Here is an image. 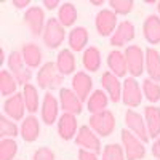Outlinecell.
<instances>
[{
  "mask_svg": "<svg viewBox=\"0 0 160 160\" xmlns=\"http://www.w3.org/2000/svg\"><path fill=\"white\" fill-rule=\"evenodd\" d=\"M144 122H146V127H148L149 138L157 139L160 136V108L148 106L144 109Z\"/></svg>",
  "mask_w": 160,
  "mask_h": 160,
  "instance_id": "cell-21",
  "label": "cell"
},
{
  "mask_svg": "<svg viewBox=\"0 0 160 160\" xmlns=\"http://www.w3.org/2000/svg\"><path fill=\"white\" fill-rule=\"evenodd\" d=\"M101 85L104 91L108 93L109 101L120 102V99H122V83H120L118 77H115L111 71H106L101 75Z\"/></svg>",
  "mask_w": 160,
  "mask_h": 160,
  "instance_id": "cell-15",
  "label": "cell"
},
{
  "mask_svg": "<svg viewBox=\"0 0 160 160\" xmlns=\"http://www.w3.org/2000/svg\"><path fill=\"white\" fill-rule=\"evenodd\" d=\"M0 61H5V55H3V50H0Z\"/></svg>",
  "mask_w": 160,
  "mask_h": 160,
  "instance_id": "cell-44",
  "label": "cell"
},
{
  "mask_svg": "<svg viewBox=\"0 0 160 160\" xmlns=\"http://www.w3.org/2000/svg\"><path fill=\"white\" fill-rule=\"evenodd\" d=\"M136 35V31H135V24H133L131 21H122L118 26L115 32L111 35L109 42L112 47L118 48V47H123L127 43H130L133 38H135Z\"/></svg>",
  "mask_w": 160,
  "mask_h": 160,
  "instance_id": "cell-13",
  "label": "cell"
},
{
  "mask_svg": "<svg viewBox=\"0 0 160 160\" xmlns=\"http://www.w3.org/2000/svg\"><path fill=\"white\" fill-rule=\"evenodd\" d=\"M59 106L64 112L78 115L83 111V102L78 99V96L71 88H61L59 90Z\"/></svg>",
  "mask_w": 160,
  "mask_h": 160,
  "instance_id": "cell-14",
  "label": "cell"
},
{
  "mask_svg": "<svg viewBox=\"0 0 160 160\" xmlns=\"http://www.w3.org/2000/svg\"><path fill=\"white\" fill-rule=\"evenodd\" d=\"M82 64L85 71L88 72H96L101 68V51L96 47H88L83 51V56H82Z\"/></svg>",
  "mask_w": 160,
  "mask_h": 160,
  "instance_id": "cell-27",
  "label": "cell"
},
{
  "mask_svg": "<svg viewBox=\"0 0 160 160\" xmlns=\"http://www.w3.org/2000/svg\"><path fill=\"white\" fill-rule=\"evenodd\" d=\"M22 96H24V102H26V109L28 112L35 114L37 111H40V99H38V91L32 83H28L22 90Z\"/></svg>",
  "mask_w": 160,
  "mask_h": 160,
  "instance_id": "cell-29",
  "label": "cell"
},
{
  "mask_svg": "<svg viewBox=\"0 0 160 160\" xmlns=\"http://www.w3.org/2000/svg\"><path fill=\"white\" fill-rule=\"evenodd\" d=\"M21 133V130L18 128V125L15 122H11V120L3 114L0 115V136L3 138H15Z\"/></svg>",
  "mask_w": 160,
  "mask_h": 160,
  "instance_id": "cell-33",
  "label": "cell"
},
{
  "mask_svg": "<svg viewBox=\"0 0 160 160\" xmlns=\"http://www.w3.org/2000/svg\"><path fill=\"white\" fill-rule=\"evenodd\" d=\"M78 131V125H77V118L74 114H68L64 112L62 115H59L58 118V135L61 139L64 141H71L72 138H75Z\"/></svg>",
  "mask_w": 160,
  "mask_h": 160,
  "instance_id": "cell-17",
  "label": "cell"
},
{
  "mask_svg": "<svg viewBox=\"0 0 160 160\" xmlns=\"http://www.w3.org/2000/svg\"><path fill=\"white\" fill-rule=\"evenodd\" d=\"M144 69L148 72L149 78L154 82H160V53L155 48H148L144 51Z\"/></svg>",
  "mask_w": 160,
  "mask_h": 160,
  "instance_id": "cell-20",
  "label": "cell"
},
{
  "mask_svg": "<svg viewBox=\"0 0 160 160\" xmlns=\"http://www.w3.org/2000/svg\"><path fill=\"white\" fill-rule=\"evenodd\" d=\"M69 42V50L78 53V51H85V47L88 43V31L83 26H78V28H74L68 37Z\"/></svg>",
  "mask_w": 160,
  "mask_h": 160,
  "instance_id": "cell-24",
  "label": "cell"
},
{
  "mask_svg": "<svg viewBox=\"0 0 160 160\" xmlns=\"http://www.w3.org/2000/svg\"><path fill=\"white\" fill-rule=\"evenodd\" d=\"M75 56H74V51L69 50V48H64L58 53L56 56V68H58V72L61 75H71L75 72Z\"/></svg>",
  "mask_w": 160,
  "mask_h": 160,
  "instance_id": "cell-23",
  "label": "cell"
},
{
  "mask_svg": "<svg viewBox=\"0 0 160 160\" xmlns=\"http://www.w3.org/2000/svg\"><path fill=\"white\" fill-rule=\"evenodd\" d=\"M142 90L141 85L136 82L135 77H128L123 82V88H122V102L127 108L135 109L142 102Z\"/></svg>",
  "mask_w": 160,
  "mask_h": 160,
  "instance_id": "cell-5",
  "label": "cell"
},
{
  "mask_svg": "<svg viewBox=\"0 0 160 160\" xmlns=\"http://www.w3.org/2000/svg\"><path fill=\"white\" fill-rule=\"evenodd\" d=\"M19 130H21V138L26 142H34L40 135V123L34 115H29L22 120Z\"/></svg>",
  "mask_w": 160,
  "mask_h": 160,
  "instance_id": "cell-25",
  "label": "cell"
},
{
  "mask_svg": "<svg viewBox=\"0 0 160 160\" xmlns=\"http://www.w3.org/2000/svg\"><path fill=\"white\" fill-rule=\"evenodd\" d=\"M108 66L109 71L115 75V77H125L128 74V66H127V58L125 53H122L120 50H112L108 56Z\"/></svg>",
  "mask_w": 160,
  "mask_h": 160,
  "instance_id": "cell-22",
  "label": "cell"
},
{
  "mask_svg": "<svg viewBox=\"0 0 160 160\" xmlns=\"http://www.w3.org/2000/svg\"><path fill=\"white\" fill-rule=\"evenodd\" d=\"M120 136H122V144H123L127 160H142L146 157L144 142L138 136H135L128 130H122L120 131Z\"/></svg>",
  "mask_w": 160,
  "mask_h": 160,
  "instance_id": "cell-4",
  "label": "cell"
},
{
  "mask_svg": "<svg viewBox=\"0 0 160 160\" xmlns=\"http://www.w3.org/2000/svg\"><path fill=\"white\" fill-rule=\"evenodd\" d=\"M64 75L58 72L56 62H45L37 72V85L42 90H61Z\"/></svg>",
  "mask_w": 160,
  "mask_h": 160,
  "instance_id": "cell-1",
  "label": "cell"
},
{
  "mask_svg": "<svg viewBox=\"0 0 160 160\" xmlns=\"http://www.w3.org/2000/svg\"><path fill=\"white\" fill-rule=\"evenodd\" d=\"M142 35L151 45L160 43V16L149 15L142 22Z\"/></svg>",
  "mask_w": 160,
  "mask_h": 160,
  "instance_id": "cell-18",
  "label": "cell"
},
{
  "mask_svg": "<svg viewBox=\"0 0 160 160\" xmlns=\"http://www.w3.org/2000/svg\"><path fill=\"white\" fill-rule=\"evenodd\" d=\"M15 78H16V83L18 85L26 87V85L31 82V69L29 68H24L22 71H19V72L15 74Z\"/></svg>",
  "mask_w": 160,
  "mask_h": 160,
  "instance_id": "cell-38",
  "label": "cell"
},
{
  "mask_svg": "<svg viewBox=\"0 0 160 160\" xmlns=\"http://www.w3.org/2000/svg\"><path fill=\"white\" fill-rule=\"evenodd\" d=\"M18 154V142L13 138H3L0 141V160H13Z\"/></svg>",
  "mask_w": 160,
  "mask_h": 160,
  "instance_id": "cell-31",
  "label": "cell"
},
{
  "mask_svg": "<svg viewBox=\"0 0 160 160\" xmlns=\"http://www.w3.org/2000/svg\"><path fill=\"white\" fill-rule=\"evenodd\" d=\"M21 55L24 58V64L29 69H37L42 68V48L35 43H24L21 48Z\"/></svg>",
  "mask_w": 160,
  "mask_h": 160,
  "instance_id": "cell-19",
  "label": "cell"
},
{
  "mask_svg": "<svg viewBox=\"0 0 160 160\" xmlns=\"http://www.w3.org/2000/svg\"><path fill=\"white\" fill-rule=\"evenodd\" d=\"M104 2L102 0H91V5H95V7H101Z\"/></svg>",
  "mask_w": 160,
  "mask_h": 160,
  "instance_id": "cell-43",
  "label": "cell"
},
{
  "mask_svg": "<svg viewBox=\"0 0 160 160\" xmlns=\"http://www.w3.org/2000/svg\"><path fill=\"white\" fill-rule=\"evenodd\" d=\"M109 104V96L104 90H95L90 95L88 101H87V109L91 112V114H98V112H102L106 111Z\"/></svg>",
  "mask_w": 160,
  "mask_h": 160,
  "instance_id": "cell-26",
  "label": "cell"
},
{
  "mask_svg": "<svg viewBox=\"0 0 160 160\" xmlns=\"http://www.w3.org/2000/svg\"><path fill=\"white\" fill-rule=\"evenodd\" d=\"M72 91L78 96V99L82 102L88 101L90 95L93 93V78L83 71L75 72L72 77Z\"/></svg>",
  "mask_w": 160,
  "mask_h": 160,
  "instance_id": "cell-11",
  "label": "cell"
},
{
  "mask_svg": "<svg viewBox=\"0 0 160 160\" xmlns=\"http://www.w3.org/2000/svg\"><path fill=\"white\" fill-rule=\"evenodd\" d=\"M115 117L111 111H102V112H98V114H91L90 120H88V127L96 133L98 136H111L114 130H115Z\"/></svg>",
  "mask_w": 160,
  "mask_h": 160,
  "instance_id": "cell-2",
  "label": "cell"
},
{
  "mask_svg": "<svg viewBox=\"0 0 160 160\" xmlns=\"http://www.w3.org/2000/svg\"><path fill=\"white\" fill-rule=\"evenodd\" d=\"M13 5L16 8H24L29 5V0H13Z\"/></svg>",
  "mask_w": 160,
  "mask_h": 160,
  "instance_id": "cell-42",
  "label": "cell"
},
{
  "mask_svg": "<svg viewBox=\"0 0 160 160\" xmlns=\"http://www.w3.org/2000/svg\"><path fill=\"white\" fill-rule=\"evenodd\" d=\"M7 66L13 75L19 71H22L24 69V58L21 55V51H11L8 56V61H7Z\"/></svg>",
  "mask_w": 160,
  "mask_h": 160,
  "instance_id": "cell-36",
  "label": "cell"
},
{
  "mask_svg": "<svg viewBox=\"0 0 160 160\" xmlns=\"http://www.w3.org/2000/svg\"><path fill=\"white\" fill-rule=\"evenodd\" d=\"M117 26H118L117 15L112 10L104 8V10H101L98 13L96 18H95V28H96V31H98V34L101 37H111L115 32Z\"/></svg>",
  "mask_w": 160,
  "mask_h": 160,
  "instance_id": "cell-8",
  "label": "cell"
},
{
  "mask_svg": "<svg viewBox=\"0 0 160 160\" xmlns=\"http://www.w3.org/2000/svg\"><path fill=\"white\" fill-rule=\"evenodd\" d=\"M43 7H45L47 10H55L56 7H59V0H45Z\"/></svg>",
  "mask_w": 160,
  "mask_h": 160,
  "instance_id": "cell-41",
  "label": "cell"
},
{
  "mask_svg": "<svg viewBox=\"0 0 160 160\" xmlns=\"http://www.w3.org/2000/svg\"><path fill=\"white\" fill-rule=\"evenodd\" d=\"M75 144L78 146L80 149H87V151H93V152H102L101 151V141H99V136L93 131L88 125H83L80 127L77 135H75Z\"/></svg>",
  "mask_w": 160,
  "mask_h": 160,
  "instance_id": "cell-7",
  "label": "cell"
},
{
  "mask_svg": "<svg viewBox=\"0 0 160 160\" xmlns=\"http://www.w3.org/2000/svg\"><path fill=\"white\" fill-rule=\"evenodd\" d=\"M26 111L28 109H26V102H24L22 93H16V95L7 98L5 102H3L5 115L8 118H11V120H16V122H19V120L24 118V112Z\"/></svg>",
  "mask_w": 160,
  "mask_h": 160,
  "instance_id": "cell-12",
  "label": "cell"
},
{
  "mask_svg": "<svg viewBox=\"0 0 160 160\" xmlns=\"http://www.w3.org/2000/svg\"><path fill=\"white\" fill-rule=\"evenodd\" d=\"M125 123H127V130L131 131L135 136H138L142 142L149 141V133H148V127H146L144 117L141 114H138L136 111L128 109L125 114Z\"/></svg>",
  "mask_w": 160,
  "mask_h": 160,
  "instance_id": "cell-9",
  "label": "cell"
},
{
  "mask_svg": "<svg viewBox=\"0 0 160 160\" xmlns=\"http://www.w3.org/2000/svg\"><path fill=\"white\" fill-rule=\"evenodd\" d=\"M59 108L61 106H58V99L55 98V95L47 91L42 101V108H40V114H42V120L45 122V125H53L58 120Z\"/></svg>",
  "mask_w": 160,
  "mask_h": 160,
  "instance_id": "cell-16",
  "label": "cell"
},
{
  "mask_svg": "<svg viewBox=\"0 0 160 160\" xmlns=\"http://www.w3.org/2000/svg\"><path fill=\"white\" fill-rule=\"evenodd\" d=\"M16 88H18V83H16L15 75L7 69L0 71V95L10 98L13 95H16Z\"/></svg>",
  "mask_w": 160,
  "mask_h": 160,
  "instance_id": "cell-28",
  "label": "cell"
},
{
  "mask_svg": "<svg viewBox=\"0 0 160 160\" xmlns=\"http://www.w3.org/2000/svg\"><path fill=\"white\" fill-rule=\"evenodd\" d=\"M101 160H127L125 158V151L122 149V146L114 142L104 146V149L101 152Z\"/></svg>",
  "mask_w": 160,
  "mask_h": 160,
  "instance_id": "cell-34",
  "label": "cell"
},
{
  "mask_svg": "<svg viewBox=\"0 0 160 160\" xmlns=\"http://www.w3.org/2000/svg\"><path fill=\"white\" fill-rule=\"evenodd\" d=\"M125 58H127V66H128V72L131 77H139L144 72V51L139 45H128L125 50Z\"/></svg>",
  "mask_w": 160,
  "mask_h": 160,
  "instance_id": "cell-6",
  "label": "cell"
},
{
  "mask_svg": "<svg viewBox=\"0 0 160 160\" xmlns=\"http://www.w3.org/2000/svg\"><path fill=\"white\" fill-rule=\"evenodd\" d=\"M32 160H56V155L50 148H38L34 152Z\"/></svg>",
  "mask_w": 160,
  "mask_h": 160,
  "instance_id": "cell-37",
  "label": "cell"
},
{
  "mask_svg": "<svg viewBox=\"0 0 160 160\" xmlns=\"http://www.w3.org/2000/svg\"><path fill=\"white\" fill-rule=\"evenodd\" d=\"M24 22L29 28L31 34L38 37L45 31V11L42 7H31L24 13Z\"/></svg>",
  "mask_w": 160,
  "mask_h": 160,
  "instance_id": "cell-10",
  "label": "cell"
},
{
  "mask_svg": "<svg viewBox=\"0 0 160 160\" xmlns=\"http://www.w3.org/2000/svg\"><path fill=\"white\" fill-rule=\"evenodd\" d=\"M141 90H142L144 98H148V101H151V102L160 101V83L158 82H154L151 78H146L141 85Z\"/></svg>",
  "mask_w": 160,
  "mask_h": 160,
  "instance_id": "cell-32",
  "label": "cell"
},
{
  "mask_svg": "<svg viewBox=\"0 0 160 160\" xmlns=\"http://www.w3.org/2000/svg\"><path fill=\"white\" fill-rule=\"evenodd\" d=\"M157 10H158V13H160V2H157Z\"/></svg>",
  "mask_w": 160,
  "mask_h": 160,
  "instance_id": "cell-45",
  "label": "cell"
},
{
  "mask_svg": "<svg viewBox=\"0 0 160 160\" xmlns=\"http://www.w3.org/2000/svg\"><path fill=\"white\" fill-rule=\"evenodd\" d=\"M58 21L61 22L62 28H71L72 24H75L77 21V8L74 3L66 2L59 7L58 11Z\"/></svg>",
  "mask_w": 160,
  "mask_h": 160,
  "instance_id": "cell-30",
  "label": "cell"
},
{
  "mask_svg": "<svg viewBox=\"0 0 160 160\" xmlns=\"http://www.w3.org/2000/svg\"><path fill=\"white\" fill-rule=\"evenodd\" d=\"M66 28H62L58 18H48L45 24V31L42 34L43 45L50 50H56L59 45H62L66 38Z\"/></svg>",
  "mask_w": 160,
  "mask_h": 160,
  "instance_id": "cell-3",
  "label": "cell"
},
{
  "mask_svg": "<svg viewBox=\"0 0 160 160\" xmlns=\"http://www.w3.org/2000/svg\"><path fill=\"white\" fill-rule=\"evenodd\" d=\"M109 5L115 15H128L135 8V2L133 0H111Z\"/></svg>",
  "mask_w": 160,
  "mask_h": 160,
  "instance_id": "cell-35",
  "label": "cell"
},
{
  "mask_svg": "<svg viewBox=\"0 0 160 160\" xmlns=\"http://www.w3.org/2000/svg\"><path fill=\"white\" fill-rule=\"evenodd\" d=\"M78 160H99L98 154L93 151H87V149H80L78 151Z\"/></svg>",
  "mask_w": 160,
  "mask_h": 160,
  "instance_id": "cell-39",
  "label": "cell"
},
{
  "mask_svg": "<svg viewBox=\"0 0 160 160\" xmlns=\"http://www.w3.org/2000/svg\"><path fill=\"white\" fill-rule=\"evenodd\" d=\"M152 155L157 158V160H160V136L155 139V142L152 144Z\"/></svg>",
  "mask_w": 160,
  "mask_h": 160,
  "instance_id": "cell-40",
  "label": "cell"
}]
</instances>
